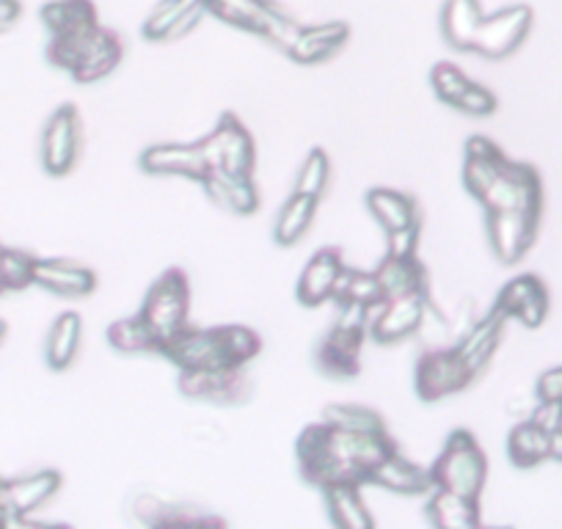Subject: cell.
I'll use <instances>...</instances> for the list:
<instances>
[{
    "instance_id": "8992f818",
    "label": "cell",
    "mask_w": 562,
    "mask_h": 529,
    "mask_svg": "<svg viewBox=\"0 0 562 529\" xmlns=\"http://www.w3.org/2000/svg\"><path fill=\"white\" fill-rule=\"evenodd\" d=\"M370 334L367 309L359 304H339L337 323L317 348V367L328 378H356L361 370V345Z\"/></svg>"
},
{
    "instance_id": "484cf974",
    "label": "cell",
    "mask_w": 562,
    "mask_h": 529,
    "mask_svg": "<svg viewBox=\"0 0 562 529\" xmlns=\"http://www.w3.org/2000/svg\"><path fill=\"white\" fill-rule=\"evenodd\" d=\"M61 491V474L53 469L25 474V477L9 480V505H12L18 524H29V516L53 499Z\"/></svg>"
},
{
    "instance_id": "7c38bea8",
    "label": "cell",
    "mask_w": 562,
    "mask_h": 529,
    "mask_svg": "<svg viewBox=\"0 0 562 529\" xmlns=\"http://www.w3.org/2000/svg\"><path fill=\"white\" fill-rule=\"evenodd\" d=\"M180 392L191 401H210L221 406H235L251 394L243 367H224V370H180Z\"/></svg>"
},
{
    "instance_id": "ab89813d",
    "label": "cell",
    "mask_w": 562,
    "mask_h": 529,
    "mask_svg": "<svg viewBox=\"0 0 562 529\" xmlns=\"http://www.w3.org/2000/svg\"><path fill=\"white\" fill-rule=\"evenodd\" d=\"M97 29H100V25H97ZM94 31H83V34L50 36V45H47V50H45L47 61H50L53 67L72 72V69L80 64V58L86 56V50H89Z\"/></svg>"
},
{
    "instance_id": "7a4b0ae2",
    "label": "cell",
    "mask_w": 562,
    "mask_h": 529,
    "mask_svg": "<svg viewBox=\"0 0 562 529\" xmlns=\"http://www.w3.org/2000/svg\"><path fill=\"white\" fill-rule=\"evenodd\" d=\"M259 350H262V339L248 326H186L160 348V353L177 370H224V367H246L248 361L257 359Z\"/></svg>"
},
{
    "instance_id": "5b68a950",
    "label": "cell",
    "mask_w": 562,
    "mask_h": 529,
    "mask_svg": "<svg viewBox=\"0 0 562 529\" xmlns=\"http://www.w3.org/2000/svg\"><path fill=\"white\" fill-rule=\"evenodd\" d=\"M188 309H191V282L182 268H169L158 277V282L149 288L144 306H140V320L155 337L158 353L169 339H175L188 326Z\"/></svg>"
},
{
    "instance_id": "816d5d0a",
    "label": "cell",
    "mask_w": 562,
    "mask_h": 529,
    "mask_svg": "<svg viewBox=\"0 0 562 529\" xmlns=\"http://www.w3.org/2000/svg\"><path fill=\"white\" fill-rule=\"evenodd\" d=\"M3 248H7V246H3V243H0V257H3ZM0 295H7V293H3V288H0Z\"/></svg>"
},
{
    "instance_id": "4fadbf2b",
    "label": "cell",
    "mask_w": 562,
    "mask_h": 529,
    "mask_svg": "<svg viewBox=\"0 0 562 529\" xmlns=\"http://www.w3.org/2000/svg\"><path fill=\"white\" fill-rule=\"evenodd\" d=\"M549 290H546L543 279L535 273H521L502 288L494 309H499L507 320L516 317L527 328H538L549 315Z\"/></svg>"
},
{
    "instance_id": "8d00e7d4",
    "label": "cell",
    "mask_w": 562,
    "mask_h": 529,
    "mask_svg": "<svg viewBox=\"0 0 562 529\" xmlns=\"http://www.w3.org/2000/svg\"><path fill=\"white\" fill-rule=\"evenodd\" d=\"M36 262H40V257H34L31 251L3 248V257H0V288H3V293L29 290L36 277Z\"/></svg>"
},
{
    "instance_id": "9c48e42d",
    "label": "cell",
    "mask_w": 562,
    "mask_h": 529,
    "mask_svg": "<svg viewBox=\"0 0 562 529\" xmlns=\"http://www.w3.org/2000/svg\"><path fill=\"white\" fill-rule=\"evenodd\" d=\"M532 23L535 14L527 3H516V7H505L494 14H485L477 34H474L472 50L480 53L483 58H494V61L513 56L532 31Z\"/></svg>"
},
{
    "instance_id": "d590c367",
    "label": "cell",
    "mask_w": 562,
    "mask_h": 529,
    "mask_svg": "<svg viewBox=\"0 0 562 529\" xmlns=\"http://www.w3.org/2000/svg\"><path fill=\"white\" fill-rule=\"evenodd\" d=\"M108 342H111V348H116L119 353H158L155 337L149 334V328L144 326L140 315L113 320L111 326H108Z\"/></svg>"
},
{
    "instance_id": "2e32d148",
    "label": "cell",
    "mask_w": 562,
    "mask_h": 529,
    "mask_svg": "<svg viewBox=\"0 0 562 529\" xmlns=\"http://www.w3.org/2000/svg\"><path fill=\"white\" fill-rule=\"evenodd\" d=\"M345 268H348V264H345L342 251H339L337 246L321 248V251H317L315 257L306 262L304 273H301V279H299L301 304L310 306V309H315V306L331 301L334 288H337V282H339V277H342Z\"/></svg>"
},
{
    "instance_id": "d4e9b609",
    "label": "cell",
    "mask_w": 562,
    "mask_h": 529,
    "mask_svg": "<svg viewBox=\"0 0 562 529\" xmlns=\"http://www.w3.org/2000/svg\"><path fill=\"white\" fill-rule=\"evenodd\" d=\"M375 277L386 301L428 293V271L416 257H392V254H386L375 268Z\"/></svg>"
},
{
    "instance_id": "44dd1931",
    "label": "cell",
    "mask_w": 562,
    "mask_h": 529,
    "mask_svg": "<svg viewBox=\"0 0 562 529\" xmlns=\"http://www.w3.org/2000/svg\"><path fill=\"white\" fill-rule=\"evenodd\" d=\"M467 155V164H463V185L472 193L474 199L483 196L491 188V182L502 175V169L507 166L505 153L496 147L491 138L485 136H472L463 147Z\"/></svg>"
},
{
    "instance_id": "e575fe53",
    "label": "cell",
    "mask_w": 562,
    "mask_h": 529,
    "mask_svg": "<svg viewBox=\"0 0 562 529\" xmlns=\"http://www.w3.org/2000/svg\"><path fill=\"white\" fill-rule=\"evenodd\" d=\"M334 301H337V304H359L367 309V306H375L386 299H383V290L381 284H378L375 271L364 273L345 268L337 288H334Z\"/></svg>"
},
{
    "instance_id": "74e56055",
    "label": "cell",
    "mask_w": 562,
    "mask_h": 529,
    "mask_svg": "<svg viewBox=\"0 0 562 529\" xmlns=\"http://www.w3.org/2000/svg\"><path fill=\"white\" fill-rule=\"evenodd\" d=\"M323 419L328 425H337V428L356 430V434H389L381 414L367 406H345V403H337V406H326Z\"/></svg>"
},
{
    "instance_id": "836d02e7",
    "label": "cell",
    "mask_w": 562,
    "mask_h": 529,
    "mask_svg": "<svg viewBox=\"0 0 562 529\" xmlns=\"http://www.w3.org/2000/svg\"><path fill=\"white\" fill-rule=\"evenodd\" d=\"M507 458L516 469H532L549 461V434L540 430L532 419H524L507 436Z\"/></svg>"
},
{
    "instance_id": "7402d4cb",
    "label": "cell",
    "mask_w": 562,
    "mask_h": 529,
    "mask_svg": "<svg viewBox=\"0 0 562 529\" xmlns=\"http://www.w3.org/2000/svg\"><path fill=\"white\" fill-rule=\"evenodd\" d=\"M505 323L507 317L499 309H491L483 320L472 323L463 331L461 345L456 350L461 353V359L467 361L474 375H480L488 367V361L494 359L496 348H499L502 337H505Z\"/></svg>"
},
{
    "instance_id": "83f0119b",
    "label": "cell",
    "mask_w": 562,
    "mask_h": 529,
    "mask_svg": "<svg viewBox=\"0 0 562 529\" xmlns=\"http://www.w3.org/2000/svg\"><path fill=\"white\" fill-rule=\"evenodd\" d=\"M485 12L480 0H447L441 9V34L456 50H472L474 34L483 23Z\"/></svg>"
},
{
    "instance_id": "d6a6232c",
    "label": "cell",
    "mask_w": 562,
    "mask_h": 529,
    "mask_svg": "<svg viewBox=\"0 0 562 529\" xmlns=\"http://www.w3.org/2000/svg\"><path fill=\"white\" fill-rule=\"evenodd\" d=\"M317 204H321V199L304 196V193H293V196L284 202V207L279 210V218H276V226H273V240L284 248L295 246V243L310 232L312 221H315V213H317Z\"/></svg>"
},
{
    "instance_id": "b9f144b4",
    "label": "cell",
    "mask_w": 562,
    "mask_h": 529,
    "mask_svg": "<svg viewBox=\"0 0 562 529\" xmlns=\"http://www.w3.org/2000/svg\"><path fill=\"white\" fill-rule=\"evenodd\" d=\"M430 83H434L436 97H439L441 102H447V105H456L458 97L469 89V83H472V80H469L467 75L456 67V64L441 61V64H436L434 72H430Z\"/></svg>"
},
{
    "instance_id": "4316f807",
    "label": "cell",
    "mask_w": 562,
    "mask_h": 529,
    "mask_svg": "<svg viewBox=\"0 0 562 529\" xmlns=\"http://www.w3.org/2000/svg\"><path fill=\"white\" fill-rule=\"evenodd\" d=\"M326 496V510L334 527L339 529H372V513L367 510L361 499V485L356 483H334L323 488Z\"/></svg>"
},
{
    "instance_id": "52a82bcc",
    "label": "cell",
    "mask_w": 562,
    "mask_h": 529,
    "mask_svg": "<svg viewBox=\"0 0 562 529\" xmlns=\"http://www.w3.org/2000/svg\"><path fill=\"white\" fill-rule=\"evenodd\" d=\"M474 372L456 348L425 350L414 367V389L422 403H439L463 392L474 381Z\"/></svg>"
},
{
    "instance_id": "cb8c5ba5",
    "label": "cell",
    "mask_w": 562,
    "mask_h": 529,
    "mask_svg": "<svg viewBox=\"0 0 562 529\" xmlns=\"http://www.w3.org/2000/svg\"><path fill=\"white\" fill-rule=\"evenodd\" d=\"M124 58V45L122 36L111 29H97L94 36H91V45L86 50V56L80 58L78 67L72 69L75 83H97V80L108 78L113 69L122 64Z\"/></svg>"
},
{
    "instance_id": "f1b7e54d",
    "label": "cell",
    "mask_w": 562,
    "mask_h": 529,
    "mask_svg": "<svg viewBox=\"0 0 562 529\" xmlns=\"http://www.w3.org/2000/svg\"><path fill=\"white\" fill-rule=\"evenodd\" d=\"M40 18L50 36L83 34V31H94L100 25L97 7L91 0H50L40 9Z\"/></svg>"
},
{
    "instance_id": "ffe728a7",
    "label": "cell",
    "mask_w": 562,
    "mask_h": 529,
    "mask_svg": "<svg viewBox=\"0 0 562 529\" xmlns=\"http://www.w3.org/2000/svg\"><path fill=\"white\" fill-rule=\"evenodd\" d=\"M348 40H350L348 23H339V20H334V23H321V25H304L301 34L295 36L293 47L288 50V56L293 58L295 64L310 67V64H321L326 61V58H331L334 53L342 50V47L348 45Z\"/></svg>"
},
{
    "instance_id": "ba28073f",
    "label": "cell",
    "mask_w": 562,
    "mask_h": 529,
    "mask_svg": "<svg viewBox=\"0 0 562 529\" xmlns=\"http://www.w3.org/2000/svg\"><path fill=\"white\" fill-rule=\"evenodd\" d=\"M485 213L502 210H524V213L543 215V182L535 166L507 160L502 175L491 182L488 191L477 199Z\"/></svg>"
},
{
    "instance_id": "9a60e30c",
    "label": "cell",
    "mask_w": 562,
    "mask_h": 529,
    "mask_svg": "<svg viewBox=\"0 0 562 529\" xmlns=\"http://www.w3.org/2000/svg\"><path fill=\"white\" fill-rule=\"evenodd\" d=\"M140 171H147L153 177H188L196 180L199 185L204 177L210 175V166L204 160L202 147L196 144H155V147L144 149L138 158Z\"/></svg>"
},
{
    "instance_id": "6da1fadb",
    "label": "cell",
    "mask_w": 562,
    "mask_h": 529,
    "mask_svg": "<svg viewBox=\"0 0 562 529\" xmlns=\"http://www.w3.org/2000/svg\"><path fill=\"white\" fill-rule=\"evenodd\" d=\"M392 452H397V444L389 434H356L326 419L304 428L295 444L301 477L317 488L334 483L364 485L372 469Z\"/></svg>"
},
{
    "instance_id": "4dcf8cb0",
    "label": "cell",
    "mask_w": 562,
    "mask_h": 529,
    "mask_svg": "<svg viewBox=\"0 0 562 529\" xmlns=\"http://www.w3.org/2000/svg\"><path fill=\"white\" fill-rule=\"evenodd\" d=\"M428 518L441 529H474L480 527V499L434 488V496L428 502Z\"/></svg>"
},
{
    "instance_id": "f6af8a7d",
    "label": "cell",
    "mask_w": 562,
    "mask_h": 529,
    "mask_svg": "<svg viewBox=\"0 0 562 529\" xmlns=\"http://www.w3.org/2000/svg\"><path fill=\"white\" fill-rule=\"evenodd\" d=\"M535 425L546 434H554L557 428H562V403L560 401H538V406L529 414Z\"/></svg>"
},
{
    "instance_id": "7dc6e473",
    "label": "cell",
    "mask_w": 562,
    "mask_h": 529,
    "mask_svg": "<svg viewBox=\"0 0 562 529\" xmlns=\"http://www.w3.org/2000/svg\"><path fill=\"white\" fill-rule=\"evenodd\" d=\"M23 18V3L20 0H0V34L18 25Z\"/></svg>"
},
{
    "instance_id": "8fae6325",
    "label": "cell",
    "mask_w": 562,
    "mask_h": 529,
    "mask_svg": "<svg viewBox=\"0 0 562 529\" xmlns=\"http://www.w3.org/2000/svg\"><path fill=\"white\" fill-rule=\"evenodd\" d=\"M540 213H524V210H502V213H485V232L502 264H518L538 237Z\"/></svg>"
},
{
    "instance_id": "bcb514c9",
    "label": "cell",
    "mask_w": 562,
    "mask_h": 529,
    "mask_svg": "<svg viewBox=\"0 0 562 529\" xmlns=\"http://www.w3.org/2000/svg\"><path fill=\"white\" fill-rule=\"evenodd\" d=\"M535 397L538 401H560L562 403V367H551L535 383Z\"/></svg>"
},
{
    "instance_id": "c3c4849f",
    "label": "cell",
    "mask_w": 562,
    "mask_h": 529,
    "mask_svg": "<svg viewBox=\"0 0 562 529\" xmlns=\"http://www.w3.org/2000/svg\"><path fill=\"white\" fill-rule=\"evenodd\" d=\"M549 458L551 461L562 463V428H557L554 434H549Z\"/></svg>"
},
{
    "instance_id": "3957f363",
    "label": "cell",
    "mask_w": 562,
    "mask_h": 529,
    "mask_svg": "<svg viewBox=\"0 0 562 529\" xmlns=\"http://www.w3.org/2000/svg\"><path fill=\"white\" fill-rule=\"evenodd\" d=\"M485 477H488V458H485L480 441L474 439L472 430H452L447 436L445 450L439 452V458L430 466L434 488H445L452 491V494L469 496V499H480Z\"/></svg>"
},
{
    "instance_id": "60d3db41",
    "label": "cell",
    "mask_w": 562,
    "mask_h": 529,
    "mask_svg": "<svg viewBox=\"0 0 562 529\" xmlns=\"http://www.w3.org/2000/svg\"><path fill=\"white\" fill-rule=\"evenodd\" d=\"M328 177H331V160H328V153L323 147H315L306 155L304 166H301L293 193L321 199L328 188Z\"/></svg>"
},
{
    "instance_id": "681fc988",
    "label": "cell",
    "mask_w": 562,
    "mask_h": 529,
    "mask_svg": "<svg viewBox=\"0 0 562 529\" xmlns=\"http://www.w3.org/2000/svg\"><path fill=\"white\" fill-rule=\"evenodd\" d=\"M12 524H18V516H14L9 499H3V496H0V529L12 527Z\"/></svg>"
},
{
    "instance_id": "f35d334b",
    "label": "cell",
    "mask_w": 562,
    "mask_h": 529,
    "mask_svg": "<svg viewBox=\"0 0 562 529\" xmlns=\"http://www.w3.org/2000/svg\"><path fill=\"white\" fill-rule=\"evenodd\" d=\"M196 0H160L158 7L149 12V18L144 20V40L149 42H169V34L175 31V25L180 23L182 14L193 7Z\"/></svg>"
},
{
    "instance_id": "7bdbcfd3",
    "label": "cell",
    "mask_w": 562,
    "mask_h": 529,
    "mask_svg": "<svg viewBox=\"0 0 562 529\" xmlns=\"http://www.w3.org/2000/svg\"><path fill=\"white\" fill-rule=\"evenodd\" d=\"M496 105L499 102H496L494 91H488L480 83H469V89L458 97V102L452 108L469 113V116H491L496 111Z\"/></svg>"
},
{
    "instance_id": "277c9868",
    "label": "cell",
    "mask_w": 562,
    "mask_h": 529,
    "mask_svg": "<svg viewBox=\"0 0 562 529\" xmlns=\"http://www.w3.org/2000/svg\"><path fill=\"white\" fill-rule=\"evenodd\" d=\"M204 7H207V14H213L221 23L262 36L284 53L293 47L295 36L304 29L299 20L290 18L270 0H204Z\"/></svg>"
},
{
    "instance_id": "1f68e13d",
    "label": "cell",
    "mask_w": 562,
    "mask_h": 529,
    "mask_svg": "<svg viewBox=\"0 0 562 529\" xmlns=\"http://www.w3.org/2000/svg\"><path fill=\"white\" fill-rule=\"evenodd\" d=\"M80 339H83V320H80L78 312H64L56 317L50 334H47L45 345V359L47 367L56 372L67 370L75 361L80 350Z\"/></svg>"
},
{
    "instance_id": "ee69618b",
    "label": "cell",
    "mask_w": 562,
    "mask_h": 529,
    "mask_svg": "<svg viewBox=\"0 0 562 529\" xmlns=\"http://www.w3.org/2000/svg\"><path fill=\"white\" fill-rule=\"evenodd\" d=\"M386 237H389L386 254H392V257H416V246H419V224L386 232Z\"/></svg>"
},
{
    "instance_id": "ac0fdd59",
    "label": "cell",
    "mask_w": 562,
    "mask_h": 529,
    "mask_svg": "<svg viewBox=\"0 0 562 529\" xmlns=\"http://www.w3.org/2000/svg\"><path fill=\"white\" fill-rule=\"evenodd\" d=\"M213 136L221 153V169L229 171V175H254V166H257V147H254V138L246 130V124H243L235 113L226 111L224 116L218 119Z\"/></svg>"
},
{
    "instance_id": "e0dca14e",
    "label": "cell",
    "mask_w": 562,
    "mask_h": 529,
    "mask_svg": "<svg viewBox=\"0 0 562 529\" xmlns=\"http://www.w3.org/2000/svg\"><path fill=\"white\" fill-rule=\"evenodd\" d=\"M34 284L61 299H86L97 290V273L69 259H40Z\"/></svg>"
},
{
    "instance_id": "30bf717a",
    "label": "cell",
    "mask_w": 562,
    "mask_h": 529,
    "mask_svg": "<svg viewBox=\"0 0 562 529\" xmlns=\"http://www.w3.org/2000/svg\"><path fill=\"white\" fill-rule=\"evenodd\" d=\"M83 144V124L72 102L53 111L42 133V166L50 177H67L80 158Z\"/></svg>"
},
{
    "instance_id": "5bb4252c",
    "label": "cell",
    "mask_w": 562,
    "mask_h": 529,
    "mask_svg": "<svg viewBox=\"0 0 562 529\" xmlns=\"http://www.w3.org/2000/svg\"><path fill=\"white\" fill-rule=\"evenodd\" d=\"M428 293H414L403 295V299H392L383 304L381 315L372 323L370 337L378 345H394L403 342V339L414 337L422 328L425 317H428Z\"/></svg>"
},
{
    "instance_id": "603a6c76",
    "label": "cell",
    "mask_w": 562,
    "mask_h": 529,
    "mask_svg": "<svg viewBox=\"0 0 562 529\" xmlns=\"http://www.w3.org/2000/svg\"><path fill=\"white\" fill-rule=\"evenodd\" d=\"M367 483L381 485V488L392 491V494H403V496H419L434 491L430 469H422L416 466V463L405 461L400 452H392L389 458H383V461L370 472Z\"/></svg>"
},
{
    "instance_id": "f546056e",
    "label": "cell",
    "mask_w": 562,
    "mask_h": 529,
    "mask_svg": "<svg viewBox=\"0 0 562 529\" xmlns=\"http://www.w3.org/2000/svg\"><path fill=\"white\" fill-rule=\"evenodd\" d=\"M367 207H370L372 218H375L386 232L419 224V204H416L414 196H408V193L403 191L372 188V191L367 193Z\"/></svg>"
},
{
    "instance_id": "d6986e66",
    "label": "cell",
    "mask_w": 562,
    "mask_h": 529,
    "mask_svg": "<svg viewBox=\"0 0 562 529\" xmlns=\"http://www.w3.org/2000/svg\"><path fill=\"white\" fill-rule=\"evenodd\" d=\"M202 188L210 202L237 215H254L259 210V202H262L251 175H229L224 169H213L204 177Z\"/></svg>"
},
{
    "instance_id": "f907efd6",
    "label": "cell",
    "mask_w": 562,
    "mask_h": 529,
    "mask_svg": "<svg viewBox=\"0 0 562 529\" xmlns=\"http://www.w3.org/2000/svg\"><path fill=\"white\" fill-rule=\"evenodd\" d=\"M7 331H9V326L0 320V345H3V339H7Z\"/></svg>"
}]
</instances>
